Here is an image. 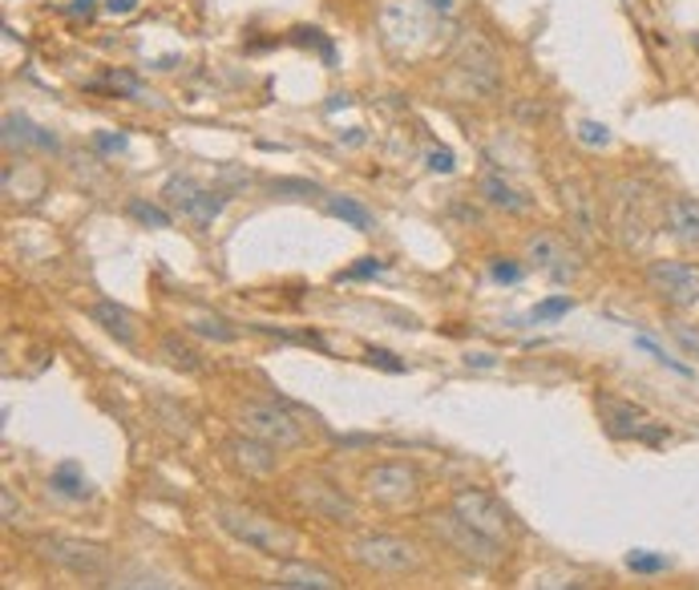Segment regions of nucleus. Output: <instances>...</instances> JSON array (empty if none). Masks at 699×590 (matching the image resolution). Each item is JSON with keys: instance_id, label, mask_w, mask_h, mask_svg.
I'll return each mask as SVG.
<instances>
[{"instance_id": "26", "label": "nucleus", "mask_w": 699, "mask_h": 590, "mask_svg": "<svg viewBox=\"0 0 699 590\" xmlns=\"http://www.w3.org/2000/svg\"><path fill=\"white\" fill-rule=\"evenodd\" d=\"M323 207H328V214H336V219H344V223H352L356 231H372V227H377V219H372V214H368L356 199H344V194H336V199H328Z\"/></svg>"}, {"instance_id": "9", "label": "nucleus", "mask_w": 699, "mask_h": 590, "mask_svg": "<svg viewBox=\"0 0 699 590\" xmlns=\"http://www.w3.org/2000/svg\"><path fill=\"white\" fill-rule=\"evenodd\" d=\"M526 263H530L538 276H546L550 283H575L582 276V256H578V243L570 234L558 231H533L526 239Z\"/></svg>"}, {"instance_id": "22", "label": "nucleus", "mask_w": 699, "mask_h": 590, "mask_svg": "<svg viewBox=\"0 0 699 590\" xmlns=\"http://www.w3.org/2000/svg\"><path fill=\"white\" fill-rule=\"evenodd\" d=\"M89 316L106 328V332L118 340V344H126V348H133V340H138V320H133L130 312H126L122 303H113V300H98L93 308H89Z\"/></svg>"}, {"instance_id": "28", "label": "nucleus", "mask_w": 699, "mask_h": 590, "mask_svg": "<svg viewBox=\"0 0 699 590\" xmlns=\"http://www.w3.org/2000/svg\"><path fill=\"white\" fill-rule=\"evenodd\" d=\"M110 590H182V587L170 582V579H162V574H150V570H133V574L113 579Z\"/></svg>"}, {"instance_id": "3", "label": "nucleus", "mask_w": 699, "mask_h": 590, "mask_svg": "<svg viewBox=\"0 0 699 590\" xmlns=\"http://www.w3.org/2000/svg\"><path fill=\"white\" fill-rule=\"evenodd\" d=\"M214 522L234 538L243 542L247 550H256L263 558H291L296 554V534L288 526L267 518V513L251 510V506H239V501H214Z\"/></svg>"}, {"instance_id": "2", "label": "nucleus", "mask_w": 699, "mask_h": 590, "mask_svg": "<svg viewBox=\"0 0 699 590\" xmlns=\"http://www.w3.org/2000/svg\"><path fill=\"white\" fill-rule=\"evenodd\" d=\"M437 24L441 21L425 9L421 0H389L377 17V33L385 53L397 57V61H412V57H421L425 49L433 46Z\"/></svg>"}, {"instance_id": "17", "label": "nucleus", "mask_w": 699, "mask_h": 590, "mask_svg": "<svg viewBox=\"0 0 699 590\" xmlns=\"http://www.w3.org/2000/svg\"><path fill=\"white\" fill-rule=\"evenodd\" d=\"M279 449L276 446H267V441H256V437H247V433H239V437H227L222 441V457L231 461L243 478H271L279 469Z\"/></svg>"}, {"instance_id": "41", "label": "nucleus", "mask_w": 699, "mask_h": 590, "mask_svg": "<svg viewBox=\"0 0 699 590\" xmlns=\"http://www.w3.org/2000/svg\"><path fill=\"white\" fill-rule=\"evenodd\" d=\"M110 90H122V93H142V90H138V81L126 78V73H113V78H110Z\"/></svg>"}, {"instance_id": "43", "label": "nucleus", "mask_w": 699, "mask_h": 590, "mask_svg": "<svg viewBox=\"0 0 699 590\" xmlns=\"http://www.w3.org/2000/svg\"><path fill=\"white\" fill-rule=\"evenodd\" d=\"M368 360H377L380 368H397V372H400V364H392V357H389V352H380V348H372V352H368Z\"/></svg>"}, {"instance_id": "27", "label": "nucleus", "mask_w": 699, "mask_h": 590, "mask_svg": "<svg viewBox=\"0 0 699 590\" xmlns=\"http://www.w3.org/2000/svg\"><path fill=\"white\" fill-rule=\"evenodd\" d=\"M190 328H194L202 340H214V344H234V340H239L234 323L222 320V316H194V320H190Z\"/></svg>"}, {"instance_id": "19", "label": "nucleus", "mask_w": 699, "mask_h": 590, "mask_svg": "<svg viewBox=\"0 0 699 590\" xmlns=\"http://www.w3.org/2000/svg\"><path fill=\"white\" fill-rule=\"evenodd\" d=\"M663 231L676 239L683 251H699V199L676 194L663 202Z\"/></svg>"}, {"instance_id": "7", "label": "nucleus", "mask_w": 699, "mask_h": 590, "mask_svg": "<svg viewBox=\"0 0 699 590\" xmlns=\"http://www.w3.org/2000/svg\"><path fill=\"white\" fill-rule=\"evenodd\" d=\"M421 469L412 461H377L365 469V493L385 510H409L421 498Z\"/></svg>"}, {"instance_id": "45", "label": "nucleus", "mask_w": 699, "mask_h": 590, "mask_svg": "<svg viewBox=\"0 0 699 590\" xmlns=\"http://www.w3.org/2000/svg\"><path fill=\"white\" fill-rule=\"evenodd\" d=\"M89 4H93V0H73V12H89Z\"/></svg>"}, {"instance_id": "44", "label": "nucleus", "mask_w": 699, "mask_h": 590, "mask_svg": "<svg viewBox=\"0 0 699 590\" xmlns=\"http://www.w3.org/2000/svg\"><path fill=\"white\" fill-rule=\"evenodd\" d=\"M469 360V364H478V368H489V364H493V357H481V352H478V357H466Z\"/></svg>"}, {"instance_id": "16", "label": "nucleus", "mask_w": 699, "mask_h": 590, "mask_svg": "<svg viewBox=\"0 0 699 590\" xmlns=\"http://www.w3.org/2000/svg\"><path fill=\"white\" fill-rule=\"evenodd\" d=\"M162 199H167L170 207L182 214V219H190L194 227H211L214 219L222 214V207H227V194L199 187V182L187 179V174H174V179H167Z\"/></svg>"}, {"instance_id": "24", "label": "nucleus", "mask_w": 699, "mask_h": 590, "mask_svg": "<svg viewBox=\"0 0 699 590\" xmlns=\"http://www.w3.org/2000/svg\"><path fill=\"white\" fill-rule=\"evenodd\" d=\"M158 352H162V360H167L170 368H178V372H199V368H202V357H199V352H194V348H190L187 340H178L174 332L158 340Z\"/></svg>"}, {"instance_id": "36", "label": "nucleus", "mask_w": 699, "mask_h": 590, "mask_svg": "<svg viewBox=\"0 0 699 590\" xmlns=\"http://www.w3.org/2000/svg\"><path fill=\"white\" fill-rule=\"evenodd\" d=\"M421 4H425L429 12H433L437 21H453L457 12L466 9V0H421Z\"/></svg>"}, {"instance_id": "10", "label": "nucleus", "mask_w": 699, "mask_h": 590, "mask_svg": "<svg viewBox=\"0 0 699 590\" xmlns=\"http://www.w3.org/2000/svg\"><path fill=\"white\" fill-rule=\"evenodd\" d=\"M348 554L368 570H380V574H412L421 567V550L417 542L400 534H356L348 542Z\"/></svg>"}, {"instance_id": "21", "label": "nucleus", "mask_w": 699, "mask_h": 590, "mask_svg": "<svg viewBox=\"0 0 699 590\" xmlns=\"http://www.w3.org/2000/svg\"><path fill=\"white\" fill-rule=\"evenodd\" d=\"M4 146L17 150H57V138L44 126L29 122L24 113H4Z\"/></svg>"}, {"instance_id": "33", "label": "nucleus", "mask_w": 699, "mask_h": 590, "mask_svg": "<svg viewBox=\"0 0 699 590\" xmlns=\"http://www.w3.org/2000/svg\"><path fill=\"white\" fill-rule=\"evenodd\" d=\"M570 308H575V300H570V296H555V300L533 303L530 320H533V323H538V320H558V316H567Z\"/></svg>"}, {"instance_id": "12", "label": "nucleus", "mask_w": 699, "mask_h": 590, "mask_svg": "<svg viewBox=\"0 0 699 590\" xmlns=\"http://www.w3.org/2000/svg\"><path fill=\"white\" fill-rule=\"evenodd\" d=\"M651 296L667 308H696L699 303V263L691 259H651L643 271Z\"/></svg>"}, {"instance_id": "15", "label": "nucleus", "mask_w": 699, "mask_h": 590, "mask_svg": "<svg viewBox=\"0 0 699 590\" xmlns=\"http://www.w3.org/2000/svg\"><path fill=\"white\" fill-rule=\"evenodd\" d=\"M599 417L611 437H631V441H651V446H659L667 437L663 424H659L643 404L622 401V397H611V392L599 397Z\"/></svg>"}, {"instance_id": "34", "label": "nucleus", "mask_w": 699, "mask_h": 590, "mask_svg": "<svg viewBox=\"0 0 699 590\" xmlns=\"http://www.w3.org/2000/svg\"><path fill=\"white\" fill-rule=\"evenodd\" d=\"M671 336H676V344L688 352V357H699V328L691 323H671Z\"/></svg>"}, {"instance_id": "1", "label": "nucleus", "mask_w": 699, "mask_h": 590, "mask_svg": "<svg viewBox=\"0 0 699 590\" xmlns=\"http://www.w3.org/2000/svg\"><path fill=\"white\" fill-rule=\"evenodd\" d=\"M607 207H611V231L619 239V247L627 251H643L663 227V199L659 190L643 179H619L607 190Z\"/></svg>"}, {"instance_id": "13", "label": "nucleus", "mask_w": 699, "mask_h": 590, "mask_svg": "<svg viewBox=\"0 0 699 590\" xmlns=\"http://www.w3.org/2000/svg\"><path fill=\"white\" fill-rule=\"evenodd\" d=\"M429 530H433L437 542L449 546L457 558H466L473 567H493V562H501V546L489 542L486 534H478L473 526H466L453 510L433 513V518H429Z\"/></svg>"}, {"instance_id": "4", "label": "nucleus", "mask_w": 699, "mask_h": 590, "mask_svg": "<svg viewBox=\"0 0 699 590\" xmlns=\"http://www.w3.org/2000/svg\"><path fill=\"white\" fill-rule=\"evenodd\" d=\"M234 421H239V433L267 441V446H276V449H296L303 446V437H308V424H303L288 404H276V401H243L239 412H234Z\"/></svg>"}, {"instance_id": "25", "label": "nucleus", "mask_w": 699, "mask_h": 590, "mask_svg": "<svg viewBox=\"0 0 699 590\" xmlns=\"http://www.w3.org/2000/svg\"><path fill=\"white\" fill-rule=\"evenodd\" d=\"M49 486H53L57 498H69V501H81L86 498V478H81V466H73V461H66V466H57L53 473H49Z\"/></svg>"}, {"instance_id": "38", "label": "nucleus", "mask_w": 699, "mask_h": 590, "mask_svg": "<svg viewBox=\"0 0 699 590\" xmlns=\"http://www.w3.org/2000/svg\"><path fill=\"white\" fill-rule=\"evenodd\" d=\"M425 162H429V170H437V174H453V154H449L445 146H433V150L425 154Z\"/></svg>"}, {"instance_id": "23", "label": "nucleus", "mask_w": 699, "mask_h": 590, "mask_svg": "<svg viewBox=\"0 0 699 590\" xmlns=\"http://www.w3.org/2000/svg\"><path fill=\"white\" fill-rule=\"evenodd\" d=\"M41 190H44V174L33 167V162H9L4 167V194H17L21 202H33V199H41Z\"/></svg>"}, {"instance_id": "32", "label": "nucleus", "mask_w": 699, "mask_h": 590, "mask_svg": "<svg viewBox=\"0 0 699 590\" xmlns=\"http://www.w3.org/2000/svg\"><path fill=\"white\" fill-rule=\"evenodd\" d=\"M578 142L590 146V150H607V146H611V130L587 118V122H578Z\"/></svg>"}, {"instance_id": "20", "label": "nucleus", "mask_w": 699, "mask_h": 590, "mask_svg": "<svg viewBox=\"0 0 699 590\" xmlns=\"http://www.w3.org/2000/svg\"><path fill=\"white\" fill-rule=\"evenodd\" d=\"M478 194L493 207V211H506V214H526L533 207V199H526L522 190L513 187L510 179H501L498 170H486V174H481Z\"/></svg>"}, {"instance_id": "29", "label": "nucleus", "mask_w": 699, "mask_h": 590, "mask_svg": "<svg viewBox=\"0 0 699 590\" xmlns=\"http://www.w3.org/2000/svg\"><path fill=\"white\" fill-rule=\"evenodd\" d=\"M530 590H590L587 579H578V574H567V570H546L538 579L530 582Z\"/></svg>"}, {"instance_id": "37", "label": "nucleus", "mask_w": 699, "mask_h": 590, "mask_svg": "<svg viewBox=\"0 0 699 590\" xmlns=\"http://www.w3.org/2000/svg\"><path fill=\"white\" fill-rule=\"evenodd\" d=\"M489 276L498 279V283H518V279H522V268H518L513 259H493V263H489Z\"/></svg>"}, {"instance_id": "14", "label": "nucleus", "mask_w": 699, "mask_h": 590, "mask_svg": "<svg viewBox=\"0 0 699 590\" xmlns=\"http://www.w3.org/2000/svg\"><path fill=\"white\" fill-rule=\"evenodd\" d=\"M558 199H562L570 239H575V243H595L602 234V211H599L595 187H590L587 179H562L558 182Z\"/></svg>"}, {"instance_id": "39", "label": "nucleus", "mask_w": 699, "mask_h": 590, "mask_svg": "<svg viewBox=\"0 0 699 590\" xmlns=\"http://www.w3.org/2000/svg\"><path fill=\"white\" fill-rule=\"evenodd\" d=\"M106 12L122 21V17H133V12H138V0H106Z\"/></svg>"}, {"instance_id": "8", "label": "nucleus", "mask_w": 699, "mask_h": 590, "mask_svg": "<svg viewBox=\"0 0 699 590\" xmlns=\"http://www.w3.org/2000/svg\"><path fill=\"white\" fill-rule=\"evenodd\" d=\"M37 554L44 562H53V567L69 570L73 579H86V582H98L110 574V550L98 542H81V538H61V534H49V538H37Z\"/></svg>"}, {"instance_id": "18", "label": "nucleus", "mask_w": 699, "mask_h": 590, "mask_svg": "<svg viewBox=\"0 0 699 590\" xmlns=\"http://www.w3.org/2000/svg\"><path fill=\"white\" fill-rule=\"evenodd\" d=\"M276 587L283 590H344V579H336L328 567L303 562V558H283L276 567Z\"/></svg>"}, {"instance_id": "30", "label": "nucleus", "mask_w": 699, "mask_h": 590, "mask_svg": "<svg viewBox=\"0 0 699 590\" xmlns=\"http://www.w3.org/2000/svg\"><path fill=\"white\" fill-rule=\"evenodd\" d=\"M130 214H133V219H138V223L154 227V231H167V227H170V214L162 211V207H154V202L133 199V202H130Z\"/></svg>"}, {"instance_id": "42", "label": "nucleus", "mask_w": 699, "mask_h": 590, "mask_svg": "<svg viewBox=\"0 0 699 590\" xmlns=\"http://www.w3.org/2000/svg\"><path fill=\"white\" fill-rule=\"evenodd\" d=\"M98 146L106 150V154H113V150H126V138L122 134H101Z\"/></svg>"}, {"instance_id": "6", "label": "nucleus", "mask_w": 699, "mask_h": 590, "mask_svg": "<svg viewBox=\"0 0 699 590\" xmlns=\"http://www.w3.org/2000/svg\"><path fill=\"white\" fill-rule=\"evenodd\" d=\"M291 501L300 506L308 518L323 526H352L356 522V501L348 498L332 478L323 473H300L291 481Z\"/></svg>"}, {"instance_id": "35", "label": "nucleus", "mask_w": 699, "mask_h": 590, "mask_svg": "<svg viewBox=\"0 0 699 590\" xmlns=\"http://www.w3.org/2000/svg\"><path fill=\"white\" fill-rule=\"evenodd\" d=\"M639 348H643V352H651V357H656L659 364H667V368H671V372H679V377H691V368H688V364H679V360H671V357H667V352H663V348L656 344V340H647V336H639Z\"/></svg>"}, {"instance_id": "5", "label": "nucleus", "mask_w": 699, "mask_h": 590, "mask_svg": "<svg viewBox=\"0 0 699 590\" xmlns=\"http://www.w3.org/2000/svg\"><path fill=\"white\" fill-rule=\"evenodd\" d=\"M453 78L473 98H493L501 90V57L481 33H466L453 49Z\"/></svg>"}, {"instance_id": "31", "label": "nucleus", "mask_w": 699, "mask_h": 590, "mask_svg": "<svg viewBox=\"0 0 699 590\" xmlns=\"http://www.w3.org/2000/svg\"><path fill=\"white\" fill-rule=\"evenodd\" d=\"M627 567H631L635 574H659V570H667L671 562H667L663 554H651V550H631V554H627Z\"/></svg>"}, {"instance_id": "40", "label": "nucleus", "mask_w": 699, "mask_h": 590, "mask_svg": "<svg viewBox=\"0 0 699 590\" xmlns=\"http://www.w3.org/2000/svg\"><path fill=\"white\" fill-rule=\"evenodd\" d=\"M365 276H380V259H360L352 271H344V279H365Z\"/></svg>"}, {"instance_id": "11", "label": "nucleus", "mask_w": 699, "mask_h": 590, "mask_svg": "<svg viewBox=\"0 0 699 590\" xmlns=\"http://www.w3.org/2000/svg\"><path fill=\"white\" fill-rule=\"evenodd\" d=\"M449 510H453L466 526H473L478 534H486L489 542L506 546L513 538L510 510H506V506H501V501L493 498L489 490H481V486H466V490H457L453 501H449Z\"/></svg>"}]
</instances>
